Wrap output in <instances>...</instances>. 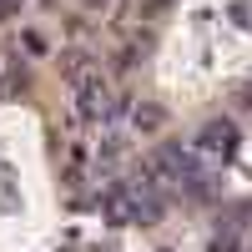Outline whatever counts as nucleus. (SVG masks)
Returning <instances> with one entry per match:
<instances>
[{
  "label": "nucleus",
  "mask_w": 252,
  "mask_h": 252,
  "mask_svg": "<svg viewBox=\"0 0 252 252\" xmlns=\"http://www.w3.org/2000/svg\"><path fill=\"white\" fill-rule=\"evenodd\" d=\"M26 51H31V56H46V40H40L35 31H26Z\"/></svg>",
  "instance_id": "nucleus-4"
},
{
  "label": "nucleus",
  "mask_w": 252,
  "mask_h": 252,
  "mask_svg": "<svg viewBox=\"0 0 252 252\" xmlns=\"http://www.w3.org/2000/svg\"><path fill=\"white\" fill-rule=\"evenodd\" d=\"M76 106H81V116H106V86H96V81H86L81 86V96H76Z\"/></svg>",
  "instance_id": "nucleus-2"
},
{
  "label": "nucleus",
  "mask_w": 252,
  "mask_h": 252,
  "mask_svg": "<svg viewBox=\"0 0 252 252\" xmlns=\"http://www.w3.org/2000/svg\"><path fill=\"white\" fill-rule=\"evenodd\" d=\"M197 146H202V152H212V157H232V146H237V131H232V121H212V126H202Z\"/></svg>",
  "instance_id": "nucleus-1"
},
{
  "label": "nucleus",
  "mask_w": 252,
  "mask_h": 252,
  "mask_svg": "<svg viewBox=\"0 0 252 252\" xmlns=\"http://www.w3.org/2000/svg\"><path fill=\"white\" fill-rule=\"evenodd\" d=\"M131 121H136V131H157V126L166 121V111H161V106H136Z\"/></svg>",
  "instance_id": "nucleus-3"
},
{
  "label": "nucleus",
  "mask_w": 252,
  "mask_h": 252,
  "mask_svg": "<svg viewBox=\"0 0 252 252\" xmlns=\"http://www.w3.org/2000/svg\"><path fill=\"white\" fill-rule=\"evenodd\" d=\"M207 252H237V237H232V232H227V237H217V242H212V247H207Z\"/></svg>",
  "instance_id": "nucleus-5"
}]
</instances>
